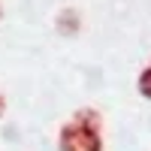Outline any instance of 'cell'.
<instances>
[{"instance_id":"cell-1","label":"cell","mask_w":151,"mask_h":151,"mask_svg":"<svg viewBox=\"0 0 151 151\" xmlns=\"http://www.w3.org/2000/svg\"><path fill=\"white\" fill-rule=\"evenodd\" d=\"M58 151H103V115L85 106L58 130Z\"/></svg>"},{"instance_id":"cell-2","label":"cell","mask_w":151,"mask_h":151,"mask_svg":"<svg viewBox=\"0 0 151 151\" xmlns=\"http://www.w3.org/2000/svg\"><path fill=\"white\" fill-rule=\"evenodd\" d=\"M55 30L60 36H76L82 30V15H79V9H73V6H64L58 12V18H55Z\"/></svg>"},{"instance_id":"cell-3","label":"cell","mask_w":151,"mask_h":151,"mask_svg":"<svg viewBox=\"0 0 151 151\" xmlns=\"http://www.w3.org/2000/svg\"><path fill=\"white\" fill-rule=\"evenodd\" d=\"M136 88H139V94H142L145 100H151V64L139 73V82H136Z\"/></svg>"},{"instance_id":"cell-4","label":"cell","mask_w":151,"mask_h":151,"mask_svg":"<svg viewBox=\"0 0 151 151\" xmlns=\"http://www.w3.org/2000/svg\"><path fill=\"white\" fill-rule=\"evenodd\" d=\"M3 115H6V94L0 91V118H3Z\"/></svg>"},{"instance_id":"cell-5","label":"cell","mask_w":151,"mask_h":151,"mask_svg":"<svg viewBox=\"0 0 151 151\" xmlns=\"http://www.w3.org/2000/svg\"><path fill=\"white\" fill-rule=\"evenodd\" d=\"M0 18H3V0H0Z\"/></svg>"}]
</instances>
